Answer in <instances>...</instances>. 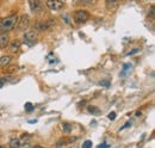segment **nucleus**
Returning a JSON list of instances; mask_svg holds the SVG:
<instances>
[{
  "mask_svg": "<svg viewBox=\"0 0 155 148\" xmlns=\"http://www.w3.org/2000/svg\"><path fill=\"white\" fill-rule=\"evenodd\" d=\"M6 81H7V79H6V78H5V77H4V78H1V79H0V89H1V87H2V86H4V85H5V84H6Z\"/></svg>",
  "mask_w": 155,
  "mask_h": 148,
  "instance_id": "nucleus-20",
  "label": "nucleus"
},
{
  "mask_svg": "<svg viewBox=\"0 0 155 148\" xmlns=\"http://www.w3.org/2000/svg\"><path fill=\"white\" fill-rule=\"evenodd\" d=\"M89 19V14L87 11H83V10H79L74 13V20L79 23V24H82V23H86L87 20Z\"/></svg>",
  "mask_w": 155,
  "mask_h": 148,
  "instance_id": "nucleus-3",
  "label": "nucleus"
},
{
  "mask_svg": "<svg viewBox=\"0 0 155 148\" xmlns=\"http://www.w3.org/2000/svg\"><path fill=\"white\" fill-rule=\"evenodd\" d=\"M151 17H152V18H154V6H152V7H151Z\"/></svg>",
  "mask_w": 155,
  "mask_h": 148,
  "instance_id": "nucleus-23",
  "label": "nucleus"
},
{
  "mask_svg": "<svg viewBox=\"0 0 155 148\" xmlns=\"http://www.w3.org/2000/svg\"><path fill=\"white\" fill-rule=\"evenodd\" d=\"M24 42H25V44L29 45V47L34 45V44L37 42V35H36V32H34V31L26 32V33L24 35Z\"/></svg>",
  "mask_w": 155,
  "mask_h": 148,
  "instance_id": "nucleus-5",
  "label": "nucleus"
},
{
  "mask_svg": "<svg viewBox=\"0 0 155 148\" xmlns=\"http://www.w3.org/2000/svg\"><path fill=\"white\" fill-rule=\"evenodd\" d=\"M8 147L10 148H19L20 147V141L19 139H11L8 142Z\"/></svg>",
  "mask_w": 155,
  "mask_h": 148,
  "instance_id": "nucleus-12",
  "label": "nucleus"
},
{
  "mask_svg": "<svg viewBox=\"0 0 155 148\" xmlns=\"http://www.w3.org/2000/svg\"><path fill=\"white\" fill-rule=\"evenodd\" d=\"M130 126H131V122H127V123H125V124H124L119 130H123V129H125V128H128V127H130Z\"/></svg>",
  "mask_w": 155,
  "mask_h": 148,
  "instance_id": "nucleus-22",
  "label": "nucleus"
},
{
  "mask_svg": "<svg viewBox=\"0 0 155 148\" xmlns=\"http://www.w3.org/2000/svg\"><path fill=\"white\" fill-rule=\"evenodd\" d=\"M115 118H116V112H110V114H109V120L113 121Z\"/></svg>",
  "mask_w": 155,
  "mask_h": 148,
  "instance_id": "nucleus-21",
  "label": "nucleus"
},
{
  "mask_svg": "<svg viewBox=\"0 0 155 148\" xmlns=\"http://www.w3.org/2000/svg\"><path fill=\"white\" fill-rule=\"evenodd\" d=\"M61 128H62V130H63L66 134H69V133L72 132V126H71L69 123H62Z\"/></svg>",
  "mask_w": 155,
  "mask_h": 148,
  "instance_id": "nucleus-15",
  "label": "nucleus"
},
{
  "mask_svg": "<svg viewBox=\"0 0 155 148\" xmlns=\"http://www.w3.org/2000/svg\"><path fill=\"white\" fill-rule=\"evenodd\" d=\"M18 18H19V17H18L17 14H12V16H8V17L1 19V22H0V31H1V32L12 31V30L17 26Z\"/></svg>",
  "mask_w": 155,
  "mask_h": 148,
  "instance_id": "nucleus-1",
  "label": "nucleus"
},
{
  "mask_svg": "<svg viewBox=\"0 0 155 148\" xmlns=\"http://www.w3.org/2000/svg\"><path fill=\"white\" fill-rule=\"evenodd\" d=\"M25 110H26V111H32V110H34V105H32L31 103H26V104H25Z\"/></svg>",
  "mask_w": 155,
  "mask_h": 148,
  "instance_id": "nucleus-18",
  "label": "nucleus"
},
{
  "mask_svg": "<svg viewBox=\"0 0 155 148\" xmlns=\"http://www.w3.org/2000/svg\"><path fill=\"white\" fill-rule=\"evenodd\" d=\"M78 1L82 5H92L93 4V0H78Z\"/></svg>",
  "mask_w": 155,
  "mask_h": 148,
  "instance_id": "nucleus-17",
  "label": "nucleus"
},
{
  "mask_svg": "<svg viewBox=\"0 0 155 148\" xmlns=\"http://www.w3.org/2000/svg\"><path fill=\"white\" fill-rule=\"evenodd\" d=\"M29 5H30V8L32 12L37 13L42 10V2L41 0H29Z\"/></svg>",
  "mask_w": 155,
  "mask_h": 148,
  "instance_id": "nucleus-6",
  "label": "nucleus"
},
{
  "mask_svg": "<svg viewBox=\"0 0 155 148\" xmlns=\"http://www.w3.org/2000/svg\"><path fill=\"white\" fill-rule=\"evenodd\" d=\"M45 5L49 10H53V11H60L65 6L63 1H61V0H47Z\"/></svg>",
  "mask_w": 155,
  "mask_h": 148,
  "instance_id": "nucleus-4",
  "label": "nucleus"
},
{
  "mask_svg": "<svg viewBox=\"0 0 155 148\" xmlns=\"http://www.w3.org/2000/svg\"><path fill=\"white\" fill-rule=\"evenodd\" d=\"M88 111L92 112V114H98V112H99V110H98L97 108H93V106H89V108H88Z\"/></svg>",
  "mask_w": 155,
  "mask_h": 148,
  "instance_id": "nucleus-19",
  "label": "nucleus"
},
{
  "mask_svg": "<svg viewBox=\"0 0 155 148\" xmlns=\"http://www.w3.org/2000/svg\"><path fill=\"white\" fill-rule=\"evenodd\" d=\"M110 147V145H99L98 148H109Z\"/></svg>",
  "mask_w": 155,
  "mask_h": 148,
  "instance_id": "nucleus-25",
  "label": "nucleus"
},
{
  "mask_svg": "<svg viewBox=\"0 0 155 148\" xmlns=\"http://www.w3.org/2000/svg\"><path fill=\"white\" fill-rule=\"evenodd\" d=\"M10 62H11V57H10L8 55H4V56H1V57H0V66L6 67Z\"/></svg>",
  "mask_w": 155,
  "mask_h": 148,
  "instance_id": "nucleus-11",
  "label": "nucleus"
},
{
  "mask_svg": "<svg viewBox=\"0 0 155 148\" xmlns=\"http://www.w3.org/2000/svg\"><path fill=\"white\" fill-rule=\"evenodd\" d=\"M140 49H134V50H131V51H129L128 53V55H133V54H135V53H137Z\"/></svg>",
  "mask_w": 155,
  "mask_h": 148,
  "instance_id": "nucleus-24",
  "label": "nucleus"
},
{
  "mask_svg": "<svg viewBox=\"0 0 155 148\" xmlns=\"http://www.w3.org/2000/svg\"><path fill=\"white\" fill-rule=\"evenodd\" d=\"M74 141H77V138H63V139H61V140H59V141H57L56 146H57V147H62V146H68V145L73 144Z\"/></svg>",
  "mask_w": 155,
  "mask_h": 148,
  "instance_id": "nucleus-7",
  "label": "nucleus"
},
{
  "mask_svg": "<svg viewBox=\"0 0 155 148\" xmlns=\"http://www.w3.org/2000/svg\"><path fill=\"white\" fill-rule=\"evenodd\" d=\"M19 48H20V42L17 41V39L12 41V42L8 44V50H10V53H12V54L18 53V51H19Z\"/></svg>",
  "mask_w": 155,
  "mask_h": 148,
  "instance_id": "nucleus-8",
  "label": "nucleus"
},
{
  "mask_svg": "<svg viewBox=\"0 0 155 148\" xmlns=\"http://www.w3.org/2000/svg\"><path fill=\"white\" fill-rule=\"evenodd\" d=\"M118 6V0H106V7L109 10H113Z\"/></svg>",
  "mask_w": 155,
  "mask_h": 148,
  "instance_id": "nucleus-13",
  "label": "nucleus"
},
{
  "mask_svg": "<svg viewBox=\"0 0 155 148\" xmlns=\"http://www.w3.org/2000/svg\"><path fill=\"white\" fill-rule=\"evenodd\" d=\"M8 42H10V37L6 32H2L0 33V48L1 49H5L7 45H8Z\"/></svg>",
  "mask_w": 155,
  "mask_h": 148,
  "instance_id": "nucleus-9",
  "label": "nucleus"
},
{
  "mask_svg": "<svg viewBox=\"0 0 155 148\" xmlns=\"http://www.w3.org/2000/svg\"><path fill=\"white\" fill-rule=\"evenodd\" d=\"M0 148H5V147H4V146H1V145H0Z\"/></svg>",
  "mask_w": 155,
  "mask_h": 148,
  "instance_id": "nucleus-27",
  "label": "nucleus"
},
{
  "mask_svg": "<svg viewBox=\"0 0 155 148\" xmlns=\"http://www.w3.org/2000/svg\"><path fill=\"white\" fill-rule=\"evenodd\" d=\"M30 25V18L28 14H23L22 17L18 18V23H17V28L19 31H24L29 28Z\"/></svg>",
  "mask_w": 155,
  "mask_h": 148,
  "instance_id": "nucleus-2",
  "label": "nucleus"
},
{
  "mask_svg": "<svg viewBox=\"0 0 155 148\" xmlns=\"http://www.w3.org/2000/svg\"><path fill=\"white\" fill-rule=\"evenodd\" d=\"M53 24H54V22L53 20H49V22H44V23H38V25H37V28L39 29V30H48V29H50L51 26H53Z\"/></svg>",
  "mask_w": 155,
  "mask_h": 148,
  "instance_id": "nucleus-10",
  "label": "nucleus"
},
{
  "mask_svg": "<svg viewBox=\"0 0 155 148\" xmlns=\"http://www.w3.org/2000/svg\"><path fill=\"white\" fill-rule=\"evenodd\" d=\"M30 139H31V136H30V135H28V134L23 135V138H22V139H19V141H20V147H22V146H25V145H29Z\"/></svg>",
  "mask_w": 155,
  "mask_h": 148,
  "instance_id": "nucleus-14",
  "label": "nucleus"
},
{
  "mask_svg": "<svg viewBox=\"0 0 155 148\" xmlns=\"http://www.w3.org/2000/svg\"><path fill=\"white\" fill-rule=\"evenodd\" d=\"M32 148H44L43 146H35V147H32Z\"/></svg>",
  "mask_w": 155,
  "mask_h": 148,
  "instance_id": "nucleus-26",
  "label": "nucleus"
},
{
  "mask_svg": "<svg viewBox=\"0 0 155 148\" xmlns=\"http://www.w3.org/2000/svg\"><path fill=\"white\" fill-rule=\"evenodd\" d=\"M92 141H89V140H87V141H85L83 144H82V148H92Z\"/></svg>",
  "mask_w": 155,
  "mask_h": 148,
  "instance_id": "nucleus-16",
  "label": "nucleus"
}]
</instances>
